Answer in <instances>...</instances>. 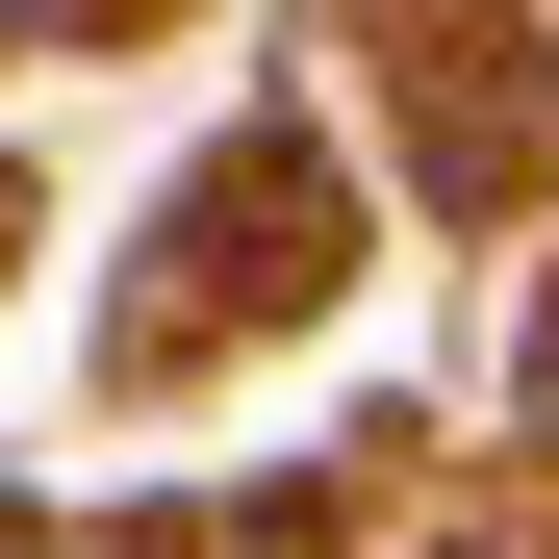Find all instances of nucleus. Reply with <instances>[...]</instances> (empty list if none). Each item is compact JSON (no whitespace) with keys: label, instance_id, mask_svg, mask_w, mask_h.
Returning a JSON list of instances; mask_svg holds the SVG:
<instances>
[{"label":"nucleus","instance_id":"f257e3e1","mask_svg":"<svg viewBox=\"0 0 559 559\" xmlns=\"http://www.w3.org/2000/svg\"><path fill=\"white\" fill-rule=\"evenodd\" d=\"M153 306H128V356H204V331H254V306H306V280H331V153L306 128H229L204 178H178V204H153Z\"/></svg>","mask_w":559,"mask_h":559},{"label":"nucleus","instance_id":"f03ea898","mask_svg":"<svg viewBox=\"0 0 559 559\" xmlns=\"http://www.w3.org/2000/svg\"><path fill=\"white\" fill-rule=\"evenodd\" d=\"M534 432H559V331H534Z\"/></svg>","mask_w":559,"mask_h":559}]
</instances>
